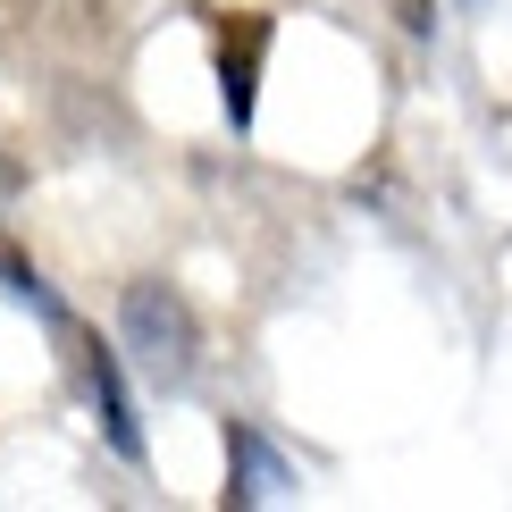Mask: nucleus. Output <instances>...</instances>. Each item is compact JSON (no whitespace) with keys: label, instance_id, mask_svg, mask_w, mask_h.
<instances>
[{"label":"nucleus","instance_id":"obj_1","mask_svg":"<svg viewBox=\"0 0 512 512\" xmlns=\"http://www.w3.org/2000/svg\"><path fill=\"white\" fill-rule=\"evenodd\" d=\"M118 336H126V353L143 361L152 387L185 395L202 378V319H194V303H185L177 286H160V277H135V286L118 294Z\"/></svg>","mask_w":512,"mask_h":512},{"label":"nucleus","instance_id":"obj_2","mask_svg":"<svg viewBox=\"0 0 512 512\" xmlns=\"http://www.w3.org/2000/svg\"><path fill=\"white\" fill-rule=\"evenodd\" d=\"M261 59H269V17L261 9H227L219 17V101H227V118H236V126H252Z\"/></svg>","mask_w":512,"mask_h":512},{"label":"nucleus","instance_id":"obj_3","mask_svg":"<svg viewBox=\"0 0 512 512\" xmlns=\"http://www.w3.org/2000/svg\"><path fill=\"white\" fill-rule=\"evenodd\" d=\"M59 328H68V345L84 353V387H93V403H101V429H110V445H118L126 462H143V429H135V403H126L118 353H101V336H84L68 311H59Z\"/></svg>","mask_w":512,"mask_h":512},{"label":"nucleus","instance_id":"obj_4","mask_svg":"<svg viewBox=\"0 0 512 512\" xmlns=\"http://www.w3.org/2000/svg\"><path fill=\"white\" fill-rule=\"evenodd\" d=\"M269 496H286V462L261 445V429H227V504H269Z\"/></svg>","mask_w":512,"mask_h":512},{"label":"nucleus","instance_id":"obj_5","mask_svg":"<svg viewBox=\"0 0 512 512\" xmlns=\"http://www.w3.org/2000/svg\"><path fill=\"white\" fill-rule=\"evenodd\" d=\"M0 286H9V294H26V303H42V311H51V286L34 277V261L17 252V236H9V227H0Z\"/></svg>","mask_w":512,"mask_h":512}]
</instances>
